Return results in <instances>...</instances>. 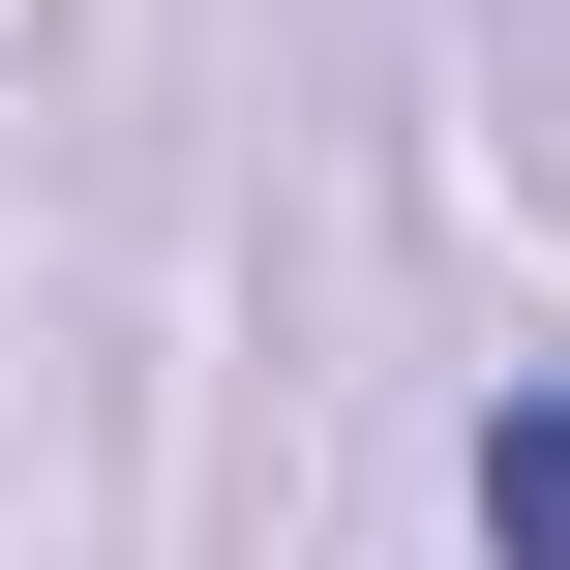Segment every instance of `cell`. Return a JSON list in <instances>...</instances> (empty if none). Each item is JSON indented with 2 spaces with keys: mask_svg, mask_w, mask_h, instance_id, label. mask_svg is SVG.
<instances>
[{
  "mask_svg": "<svg viewBox=\"0 0 570 570\" xmlns=\"http://www.w3.org/2000/svg\"><path fill=\"white\" fill-rule=\"evenodd\" d=\"M481 570H570V391L481 421Z\"/></svg>",
  "mask_w": 570,
  "mask_h": 570,
  "instance_id": "6da1fadb",
  "label": "cell"
}]
</instances>
